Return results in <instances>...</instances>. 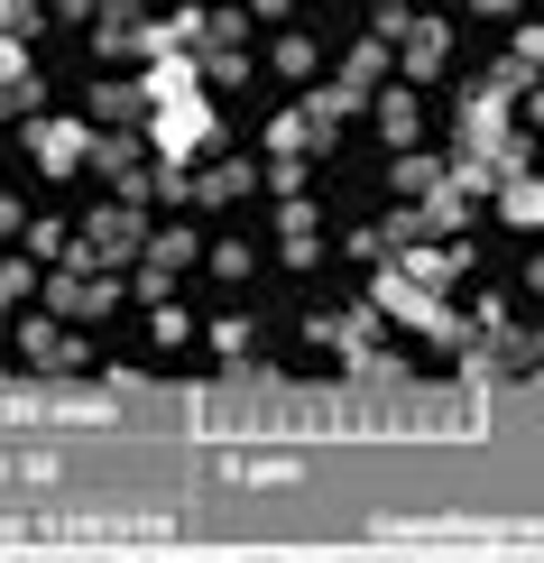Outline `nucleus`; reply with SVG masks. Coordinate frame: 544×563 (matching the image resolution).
Returning a JSON list of instances; mask_svg holds the SVG:
<instances>
[{
  "label": "nucleus",
  "mask_w": 544,
  "mask_h": 563,
  "mask_svg": "<svg viewBox=\"0 0 544 563\" xmlns=\"http://www.w3.org/2000/svg\"><path fill=\"white\" fill-rule=\"evenodd\" d=\"M19 351H29L37 369H84V342L65 333V323H46V314H37V323H19Z\"/></svg>",
  "instance_id": "7"
},
{
  "label": "nucleus",
  "mask_w": 544,
  "mask_h": 563,
  "mask_svg": "<svg viewBox=\"0 0 544 563\" xmlns=\"http://www.w3.org/2000/svg\"><path fill=\"white\" fill-rule=\"evenodd\" d=\"M268 65H277L287 84H304V75H314V46H304V37H277V56H268Z\"/></svg>",
  "instance_id": "17"
},
{
  "label": "nucleus",
  "mask_w": 544,
  "mask_h": 563,
  "mask_svg": "<svg viewBox=\"0 0 544 563\" xmlns=\"http://www.w3.org/2000/svg\"><path fill=\"white\" fill-rule=\"evenodd\" d=\"M249 10H258V19H287V10H296V0H249Z\"/></svg>",
  "instance_id": "23"
},
{
  "label": "nucleus",
  "mask_w": 544,
  "mask_h": 563,
  "mask_svg": "<svg viewBox=\"0 0 544 563\" xmlns=\"http://www.w3.org/2000/svg\"><path fill=\"white\" fill-rule=\"evenodd\" d=\"M249 342H258V333H249V323H241V314H231V323H212V351H222V361H241V351H249Z\"/></svg>",
  "instance_id": "18"
},
{
  "label": "nucleus",
  "mask_w": 544,
  "mask_h": 563,
  "mask_svg": "<svg viewBox=\"0 0 544 563\" xmlns=\"http://www.w3.org/2000/svg\"><path fill=\"white\" fill-rule=\"evenodd\" d=\"M46 305H56V314H75V323H84V314H111V305H121V277H102V268L75 260L65 277H46Z\"/></svg>",
  "instance_id": "3"
},
{
  "label": "nucleus",
  "mask_w": 544,
  "mask_h": 563,
  "mask_svg": "<svg viewBox=\"0 0 544 563\" xmlns=\"http://www.w3.org/2000/svg\"><path fill=\"white\" fill-rule=\"evenodd\" d=\"M470 10H489V19H499V10H517V0H470Z\"/></svg>",
  "instance_id": "24"
},
{
  "label": "nucleus",
  "mask_w": 544,
  "mask_h": 563,
  "mask_svg": "<svg viewBox=\"0 0 544 563\" xmlns=\"http://www.w3.org/2000/svg\"><path fill=\"white\" fill-rule=\"evenodd\" d=\"M138 111H148L138 84H102V92H92V121H111V130H138Z\"/></svg>",
  "instance_id": "11"
},
{
  "label": "nucleus",
  "mask_w": 544,
  "mask_h": 563,
  "mask_svg": "<svg viewBox=\"0 0 544 563\" xmlns=\"http://www.w3.org/2000/svg\"><path fill=\"white\" fill-rule=\"evenodd\" d=\"M19 231H29V213H19V203L0 195V241H19Z\"/></svg>",
  "instance_id": "22"
},
{
  "label": "nucleus",
  "mask_w": 544,
  "mask_h": 563,
  "mask_svg": "<svg viewBox=\"0 0 544 563\" xmlns=\"http://www.w3.org/2000/svg\"><path fill=\"white\" fill-rule=\"evenodd\" d=\"M397 56H407V84L443 75V65H453V29H443V19H415V29L397 37Z\"/></svg>",
  "instance_id": "6"
},
{
  "label": "nucleus",
  "mask_w": 544,
  "mask_h": 563,
  "mask_svg": "<svg viewBox=\"0 0 544 563\" xmlns=\"http://www.w3.org/2000/svg\"><path fill=\"white\" fill-rule=\"evenodd\" d=\"M378 314H397V323H415V333H453V314L434 305V287H415L407 268H378V287H369Z\"/></svg>",
  "instance_id": "2"
},
{
  "label": "nucleus",
  "mask_w": 544,
  "mask_h": 563,
  "mask_svg": "<svg viewBox=\"0 0 544 563\" xmlns=\"http://www.w3.org/2000/svg\"><path fill=\"white\" fill-rule=\"evenodd\" d=\"M92 139H102L92 121H37V167H46V176L84 167V157H92Z\"/></svg>",
  "instance_id": "5"
},
{
  "label": "nucleus",
  "mask_w": 544,
  "mask_h": 563,
  "mask_svg": "<svg viewBox=\"0 0 544 563\" xmlns=\"http://www.w3.org/2000/svg\"><path fill=\"white\" fill-rule=\"evenodd\" d=\"M277 231H287V260H296V268H314V203H304V195H296V203H277Z\"/></svg>",
  "instance_id": "12"
},
{
  "label": "nucleus",
  "mask_w": 544,
  "mask_h": 563,
  "mask_svg": "<svg viewBox=\"0 0 544 563\" xmlns=\"http://www.w3.org/2000/svg\"><path fill=\"white\" fill-rule=\"evenodd\" d=\"M499 213H508L517 231H535V222H544V176H508V195H499Z\"/></svg>",
  "instance_id": "13"
},
{
  "label": "nucleus",
  "mask_w": 544,
  "mask_h": 563,
  "mask_svg": "<svg viewBox=\"0 0 544 563\" xmlns=\"http://www.w3.org/2000/svg\"><path fill=\"white\" fill-rule=\"evenodd\" d=\"M29 287H37V268H29V260H0V305H19Z\"/></svg>",
  "instance_id": "19"
},
{
  "label": "nucleus",
  "mask_w": 544,
  "mask_h": 563,
  "mask_svg": "<svg viewBox=\"0 0 544 563\" xmlns=\"http://www.w3.org/2000/svg\"><path fill=\"white\" fill-rule=\"evenodd\" d=\"M148 268H195V231H157V241H148Z\"/></svg>",
  "instance_id": "15"
},
{
  "label": "nucleus",
  "mask_w": 544,
  "mask_h": 563,
  "mask_svg": "<svg viewBox=\"0 0 544 563\" xmlns=\"http://www.w3.org/2000/svg\"><path fill=\"white\" fill-rule=\"evenodd\" d=\"M434 185H443L434 157H397V195H434Z\"/></svg>",
  "instance_id": "16"
},
{
  "label": "nucleus",
  "mask_w": 544,
  "mask_h": 563,
  "mask_svg": "<svg viewBox=\"0 0 544 563\" xmlns=\"http://www.w3.org/2000/svg\"><path fill=\"white\" fill-rule=\"evenodd\" d=\"M0 84H29V46L19 37H0Z\"/></svg>",
  "instance_id": "21"
},
{
  "label": "nucleus",
  "mask_w": 544,
  "mask_h": 563,
  "mask_svg": "<svg viewBox=\"0 0 544 563\" xmlns=\"http://www.w3.org/2000/svg\"><path fill=\"white\" fill-rule=\"evenodd\" d=\"M195 75H203V84H249V56H241V46H203Z\"/></svg>",
  "instance_id": "14"
},
{
  "label": "nucleus",
  "mask_w": 544,
  "mask_h": 563,
  "mask_svg": "<svg viewBox=\"0 0 544 563\" xmlns=\"http://www.w3.org/2000/svg\"><path fill=\"white\" fill-rule=\"evenodd\" d=\"M369 121H378V130H388V139H397V148H407V139L424 130V111H415V92H407V84H388V92H378V111H369Z\"/></svg>",
  "instance_id": "10"
},
{
  "label": "nucleus",
  "mask_w": 544,
  "mask_h": 563,
  "mask_svg": "<svg viewBox=\"0 0 544 563\" xmlns=\"http://www.w3.org/2000/svg\"><path fill=\"white\" fill-rule=\"evenodd\" d=\"M258 185H268V176H258L249 157H222V167L195 176V203H241V195H258Z\"/></svg>",
  "instance_id": "8"
},
{
  "label": "nucleus",
  "mask_w": 544,
  "mask_h": 563,
  "mask_svg": "<svg viewBox=\"0 0 544 563\" xmlns=\"http://www.w3.org/2000/svg\"><path fill=\"white\" fill-rule=\"evenodd\" d=\"M378 75H388V37H360V46H351V65H342V92H351V102H360V92H378Z\"/></svg>",
  "instance_id": "9"
},
{
  "label": "nucleus",
  "mask_w": 544,
  "mask_h": 563,
  "mask_svg": "<svg viewBox=\"0 0 544 563\" xmlns=\"http://www.w3.org/2000/svg\"><path fill=\"white\" fill-rule=\"evenodd\" d=\"M130 250H148V222H138V203L111 195L102 213L84 222V250H75V260H84V268H102V260H130Z\"/></svg>",
  "instance_id": "1"
},
{
  "label": "nucleus",
  "mask_w": 544,
  "mask_h": 563,
  "mask_svg": "<svg viewBox=\"0 0 544 563\" xmlns=\"http://www.w3.org/2000/svg\"><path fill=\"white\" fill-rule=\"evenodd\" d=\"M37 29V0H0V37H29Z\"/></svg>",
  "instance_id": "20"
},
{
  "label": "nucleus",
  "mask_w": 544,
  "mask_h": 563,
  "mask_svg": "<svg viewBox=\"0 0 544 563\" xmlns=\"http://www.w3.org/2000/svg\"><path fill=\"white\" fill-rule=\"evenodd\" d=\"M148 37H157V19H138V0H102V19H92V56H138Z\"/></svg>",
  "instance_id": "4"
}]
</instances>
